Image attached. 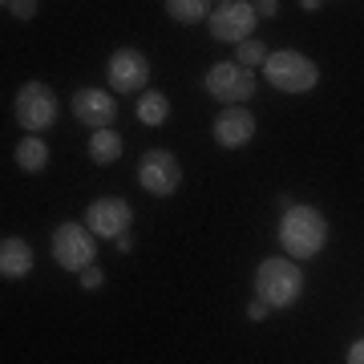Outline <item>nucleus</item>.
I'll return each instance as SVG.
<instances>
[{
    "label": "nucleus",
    "instance_id": "39448f33",
    "mask_svg": "<svg viewBox=\"0 0 364 364\" xmlns=\"http://www.w3.org/2000/svg\"><path fill=\"white\" fill-rule=\"evenodd\" d=\"M13 117H16V126H21V130L45 134L53 122H57V93H53L45 81H25L21 93H16Z\"/></svg>",
    "mask_w": 364,
    "mask_h": 364
},
{
    "label": "nucleus",
    "instance_id": "20e7f679",
    "mask_svg": "<svg viewBox=\"0 0 364 364\" xmlns=\"http://www.w3.org/2000/svg\"><path fill=\"white\" fill-rule=\"evenodd\" d=\"M49 247H53V263H57V267L81 275L85 267H93V255H97V235H93L85 223L69 219V223H57Z\"/></svg>",
    "mask_w": 364,
    "mask_h": 364
},
{
    "label": "nucleus",
    "instance_id": "412c9836",
    "mask_svg": "<svg viewBox=\"0 0 364 364\" xmlns=\"http://www.w3.org/2000/svg\"><path fill=\"white\" fill-rule=\"evenodd\" d=\"M267 312H272V308H267L263 299H251L247 304V320H267Z\"/></svg>",
    "mask_w": 364,
    "mask_h": 364
},
{
    "label": "nucleus",
    "instance_id": "f3484780",
    "mask_svg": "<svg viewBox=\"0 0 364 364\" xmlns=\"http://www.w3.org/2000/svg\"><path fill=\"white\" fill-rule=\"evenodd\" d=\"M210 9L215 4H207V0H166L170 21H178V25H203V21H210Z\"/></svg>",
    "mask_w": 364,
    "mask_h": 364
},
{
    "label": "nucleus",
    "instance_id": "ddd939ff",
    "mask_svg": "<svg viewBox=\"0 0 364 364\" xmlns=\"http://www.w3.org/2000/svg\"><path fill=\"white\" fill-rule=\"evenodd\" d=\"M33 272V247L21 235H4L0 239V279H25Z\"/></svg>",
    "mask_w": 364,
    "mask_h": 364
},
{
    "label": "nucleus",
    "instance_id": "7ed1b4c3",
    "mask_svg": "<svg viewBox=\"0 0 364 364\" xmlns=\"http://www.w3.org/2000/svg\"><path fill=\"white\" fill-rule=\"evenodd\" d=\"M263 73H267V85L279 90V93H312L316 85H320V65H316L312 57L296 53V49L267 53Z\"/></svg>",
    "mask_w": 364,
    "mask_h": 364
},
{
    "label": "nucleus",
    "instance_id": "423d86ee",
    "mask_svg": "<svg viewBox=\"0 0 364 364\" xmlns=\"http://www.w3.org/2000/svg\"><path fill=\"white\" fill-rule=\"evenodd\" d=\"M203 90H207L223 109H227V105H243V102L255 97V73L243 69L239 61H219V65H210V73L203 77Z\"/></svg>",
    "mask_w": 364,
    "mask_h": 364
},
{
    "label": "nucleus",
    "instance_id": "b1692460",
    "mask_svg": "<svg viewBox=\"0 0 364 364\" xmlns=\"http://www.w3.org/2000/svg\"><path fill=\"white\" fill-rule=\"evenodd\" d=\"M114 247L122 251V255H130V251H134V239H130V235H122V239H114Z\"/></svg>",
    "mask_w": 364,
    "mask_h": 364
},
{
    "label": "nucleus",
    "instance_id": "6ab92c4d",
    "mask_svg": "<svg viewBox=\"0 0 364 364\" xmlns=\"http://www.w3.org/2000/svg\"><path fill=\"white\" fill-rule=\"evenodd\" d=\"M4 9H9V13L16 16V21H33V16H37V0H4Z\"/></svg>",
    "mask_w": 364,
    "mask_h": 364
},
{
    "label": "nucleus",
    "instance_id": "4468645a",
    "mask_svg": "<svg viewBox=\"0 0 364 364\" xmlns=\"http://www.w3.org/2000/svg\"><path fill=\"white\" fill-rule=\"evenodd\" d=\"M16 166L25 170V174H41V170L49 166V146H45V138H37V134H28V138H21L13 150Z\"/></svg>",
    "mask_w": 364,
    "mask_h": 364
},
{
    "label": "nucleus",
    "instance_id": "f03ea898",
    "mask_svg": "<svg viewBox=\"0 0 364 364\" xmlns=\"http://www.w3.org/2000/svg\"><path fill=\"white\" fill-rule=\"evenodd\" d=\"M304 296V267L287 255H267L255 267V299H263L272 312L291 308Z\"/></svg>",
    "mask_w": 364,
    "mask_h": 364
},
{
    "label": "nucleus",
    "instance_id": "f257e3e1",
    "mask_svg": "<svg viewBox=\"0 0 364 364\" xmlns=\"http://www.w3.org/2000/svg\"><path fill=\"white\" fill-rule=\"evenodd\" d=\"M328 243V219L324 210L308 207V203H291L284 207V219H279V247H284L287 259H316Z\"/></svg>",
    "mask_w": 364,
    "mask_h": 364
},
{
    "label": "nucleus",
    "instance_id": "6e6552de",
    "mask_svg": "<svg viewBox=\"0 0 364 364\" xmlns=\"http://www.w3.org/2000/svg\"><path fill=\"white\" fill-rule=\"evenodd\" d=\"M138 186L154 198H170L182 186V162L170 150H146L138 158Z\"/></svg>",
    "mask_w": 364,
    "mask_h": 364
},
{
    "label": "nucleus",
    "instance_id": "0eeeda50",
    "mask_svg": "<svg viewBox=\"0 0 364 364\" xmlns=\"http://www.w3.org/2000/svg\"><path fill=\"white\" fill-rule=\"evenodd\" d=\"M259 13H255V4L251 0H223L210 9V37L219 41V45H243L251 37V28H255Z\"/></svg>",
    "mask_w": 364,
    "mask_h": 364
},
{
    "label": "nucleus",
    "instance_id": "f8f14e48",
    "mask_svg": "<svg viewBox=\"0 0 364 364\" xmlns=\"http://www.w3.org/2000/svg\"><path fill=\"white\" fill-rule=\"evenodd\" d=\"M210 134H215V142H219L223 150H243V146L255 138V114H251L247 105H227V109L215 114Z\"/></svg>",
    "mask_w": 364,
    "mask_h": 364
},
{
    "label": "nucleus",
    "instance_id": "a211bd4d",
    "mask_svg": "<svg viewBox=\"0 0 364 364\" xmlns=\"http://www.w3.org/2000/svg\"><path fill=\"white\" fill-rule=\"evenodd\" d=\"M235 61H239L243 69H255V65H263V61H267V49H263L259 41H243V45L235 49Z\"/></svg>",
    "mask_w": 364,
    "mask_h": 364
},
{
    "label": "nucleus",
    "instance_id": "1a4fd4ad",
    "mask_svg": "<svg viewBox=\"0 0 364 364\" xmlns=\"http://www.w3.org/2000/svg\"><path fill=\"white\" fill-rule=\"evenodd\" d=\"M105 77H109V90L114 93H146V81H150V61H146V53L130 49V45H122V49L109 53V61H105Z\"/></svg>",
    "mask_w": 364,
    "mask_h": 364
},
{
    "label": "nucleus",
    "instance_id": "4be33fe9",
    "mask_svg": "<svg viewBox=\"0 0 364 364\" xmlns=\"http://www.w3.org/2000/svg\"><path fill=\"white\" fill-rule=\"evenodd\" d=\"M344 364H364V340L348 344V356H344Z\"/></svg>",
    "mask_w": 364,
    "mask_h": 364
},
{
    "label": "nucleus",
    "instance_id": "5701e85b",
    "mask_svg": "<svg viewBox=\"0 0 364 364\" xmlns=\"http://www.w3.org/2000/svg\"><path fill=\"white\" fill-rule=\"evenodd\" d=\"M255 13H259V16H267V21H272V16L279 13V4H275V0H259V4H255Z\"/></svg>",
    "mask_w": 364,
    "mask_h": 364
},
{
    "label": "nucleus",
    "instance_id": "dca6fc26",
    "mask_svg": "<svg viewBox=\"0 0 364 364\" xmlns=\"http://www.w3.org/2000/svg\"><path fill=\"white\" fill-rule=\"evenodd\" d=\"M90 158L97 162V166H114L117 158H122V134L117 130H93Z\"/></svg>",
    "mask_w": 364,
    "mask_h": 364
},
{
    "label": "nucleus",
    "instance_id": "9b49d317",
    "mask_svg": "<svg viewBox=\"0 0 364 364\" xmlns=\"http://www.w3.org/2000/svg\"><path fill=\"white\" fill-rule=\"evenodd\" d=\"M73 117L90 130H114V117H117V102L114 93L97 90V85H81L73 93Z\"/></svg>",
    "mask_w": 364,
    "mask_h": 364
},
{
    "label": "nucleus",
    "instance_id": "9d476101",
    "mask_svg": "<svg viewBox=\"0 0 364 364\" xmlns=\"http://www.w3.org/2000/svg\"><path fill=\"white\" fill-rule=\"evenodd\" d=\"M130 223H134L130 203L117 198V195H102L85 207V227H90L97 239H122V235L130 231Z\"/></svg>",
    "mask_w": 364,
    "mask_h": 364
},
{
    "label": "nucleus",
    "instance_id": "2eb2a0df",
    "mask_svg": "<svg viewBox=\"0 0 364 364\" xmlns=\"http://www.w3.org/2000/svg\"><path fill=\"white\" fill-rule=\"evenodd\" d=\"M134 117H138L142 126H150V130H158V126H162V122L170 117V102H166V93L146 90L142 97H138V105H134Z\"/></svg>",
    "mask_w": 364,
    "mask_h": 364
},
{
    "label": "nucleus",
    "instance_id": "aec40b11",
    "mask_svg": "<svg viewBox=\"0 0 364 364\" xmlns=\"http://www.w3.org/2000/svg\"><path fill=\"white\" fill-rule=\"evenodd\" d=\"M77 279H81V287H85V291H97V287L105 284V272H102V267H85Z\"/></svg>",
    "mask_w": 364,
    "mask_h": 364
}]
</instances>
